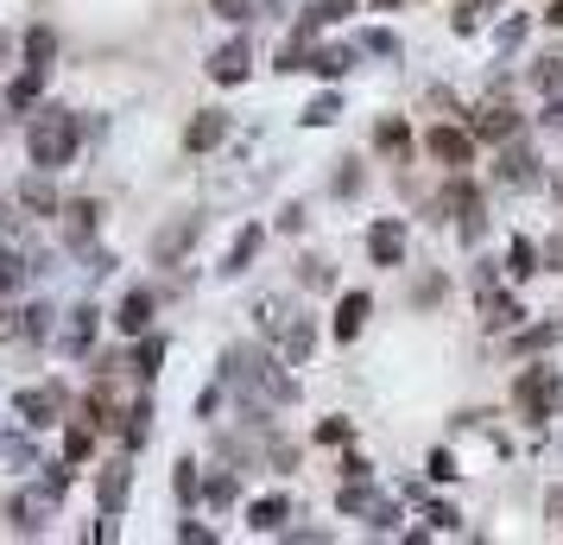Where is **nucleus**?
<instances>
[{
  "instance_id": "22",
  "label": "nucleus",
  "mask_w": 563,
  "mask_h": 545,
  "mask_svg": "<svg viewBox=\"0 0 563 545\" xmlns=\"http://www.w3.org/2000/svg\"><path fill=\"white\" fill-rule=\"evenodd\" d=\"M38 89H45V64H26L20 77L7 83V108H32L38 102Z\"/></svg>"
},
{
  "instance_id": "47",
  "label": "nucleus",
  "mask_w": 563,
  "mask_h": 545,
  "mask_svg": "<svg viewBox=\"0 0 563 545\" xmlns=\"http://www.w3.org/2000/svg\"><path fill=\"white\" fill-rule=\"evenodd\" d=\"M7 52H13V39H7V32H0V57H7Z\"/></svg>"
},
{
  "instance_id": "13",
  "label": "nucleus",
  "mask_w": 563,
  "mask_h": 545,
  "mask_svg": "<svg viewBox=\"0 0 563 545\" xmlns=\"http://www.w3.org/2000/svg\"><path fill=\"white\" fill-rule=\"evenodd\" d=\"M52 501H57L52 489H45V494H13V501H7L13 533H38V526H45V514H52Z\"/></svg>"
},
{
  "instance_id": "24",
  "label": "nucleus",
  "mask_w": 563,
  "mask_h": 545,
  "mask_svg": "<svg viewBox=\"0 0 563 545\" xmlns=\"http://www.w3.org/2000/svg\"><path fill=\"white\" fill-rule=\"evenodd\" d=\"M121 438H128V450H140V444L153 438V400H133L128 425H121Z\"/></svg>"
},
{
  "instance_id": "6",
  "label": "nucleus",
  "mask_w": 563,
  "mask_h": 545,
  "mask_svg": "<svg viewBox=\"0 0 563 545\" xmlns=\"http://www.w3.org/2000/svg\"><path fill=\"white\" fill-rule=\"evenodd\" d=\"M500 178L512 184V190H526V184H538V153L526 133H512L507 146H500Z\"/></svg>"
},
{
  "instance_id": "49",
  "label": "nucleus",
  "mask_w": 563,
  "mask_h": 545,
  "mask_svg": "<svg viewBox=\"0 0 563 545\" xmlns=\"http://www.w3.org/2000/svg\"><path fill=\"white\" fill-rule=\"evenodd\" d=\"M374 7H399V0H374Z\"/></svg>"
},
{
  "instance_id": "32",
  "label": "nucleus",
  "mask_w": 563,
  "mask_h": 545,
  "mask_svg": "<svg viewBox=\"0 0 563 545\" xmlns=\"http://www.w3.org/2000/svg\"><path fill=\"white\" fill-rule=\"evenodd\" d=\"M0 286H26V260L13 248H0Z\"/></svg>"
},
{
  "instance_id": "33",
  "label": "nucleus",
  "mask_w": 563,
  "mask_h": 545,
  "mask_svg": "<svg viewBox=\"0 0 563 545\" xmlns=\"http://www.w3.org/2000/svg\"><path fill=\"white\" fill-rule=\"evenodd\" d=\"M203 494H209V508H229V501H234V476H229V469H222V476H209Z\"/></svg>"
},
{
  "instance_id": "26",
  "label": "nucleus",
  "mask_w": 563,
  "mask_h": 545,
  "mask_svg": "<svg viewBox=\"0 0 563 545\" xmlns=\"http://www.w3.org/2000/svg\"><path fill=\"white\" fill-rule=\"evenodd\" d=\"M158 362H165V337H146L140 349H133V374H140V381H153Z\"/></svg>"
},
{
  "instance_id": "28",
  "label": "nucleus",
  "mask_w": 563,
  "mask_h": 545,
  "mask_svg": "<svg viewBox=\"0 0 563 545\" xmlns=\"http://www.w3.org/2000/svg\"><path fill=\"white\" fill-rule=\"evenodd\" d=\"M89 450H96V425L82 418V425H70V432H64V457H70V464H82Z\"/></svg>"
},
{
  "instance_id": "36",
  "label": "nucleus",
  "mask_w": 563,
  "mask_h": 545,
  "mask_svg": "<svg viewBox=\"0 0 563 545\" xmlns=\"http://www.w3.org/2000/svg\"><path fill=\"white\" fill-rule=\"evenodd\" d=\"M52 45H57V39H52L45 26H32V32H26V57H32V64H45V57H52Z\"/></svg>"
},
{
  "instance_id": "17",
  "label": "nucleus",
  "mask_w": 563,
  "mask_h": 545,
  "mask_svg": "<svg viewBox=\"0 0 563 545\" xmlns=\"http://www.w3.org/2000/svg\"><path fill=\"white\" fill-rule=\"evenodd\" d=\"M355 52H361V45H310L305 70H317V77H342V70L355 64Z\"/></svg>"
},
{
  "instance_id": "19",
  "label": "nucleus",
  "mask_w": 563,
  "mask_h": 545,
  "mask_svg": "<svg viewBox=\"0 0 563 545\" xmlns=\"http://www.w3.org/2000/svg\"><path fill=\"white\" fill-rule=\"evenodd\" d=\"M128 489H133V469H128V464H108L102 482H96V494H102L108 514H121V508H128Z\"/></svg>"
},
{
  "instance_id": "15",
  "label": "nucleus",
  "mask_w": 563,
  "mask_h": 545,
  "mask_svg": "<svg viewBox=\"0 0 563 545\" xmlns=\"http://www.w3.org/2000/svg\"><path fill=\"white\" fill-rule=\"evenodd\" d=\"M367 312H374V298H367V292H349V298L335 305V342H355L361 324H367Z\"/></svg>"
},
{
  "instance_id": "34",
  "label": "nucleus",
  "mask_w": 563,
  "mask_h": 545,
  "mask_svg": "<svg viewBox=\"0 0 563 545\" xmlns=\"http://www.w3.org/2000/svg\"><path fill=\"white\" fill-rule=\"evenodd\" d=\"M538 89H544V96L563 89V57H544V64H538Z\"/></svg>"
},
{
  "instance_id": "5",
  "label": "nucleus",
  "mask_w": 563,
  "mask_h": 545,
  "mask_svg": "<svg viewBox=\"0 0 563 545\" xmlns=\"http://www.w3.org/2000/svg\"><path fill=\"white\" fill-rule=\"evenodd\" d=\"M367 260H374V266H399V260H406V222H399V216H380V222L367 229Z\"/></svg>"
},
{
  "instance_id": "48",
  "label": "nucleus",
  "mask_w": 563,
  "mask_h": 545,
  "mask_svg": "<svg viewBox=\"0 0 563 545\" xmlns=\"http://www.w3.org/2000/svg\"><path fill=\"white\" fill-rule=\"evenodd\" d=\"M266 7H273V13H279V7H285V0H266Z\"/></svg>"
},
{
  "instance_id": "42",
  "label": "nucleus",
  "mask_w": 563,
  "mask_h": 545,
  "mask_svg": "<svg viewBox=\"0 0 563 545\" xmlns=\"http://www.w3.org/2000/svg\"><path fill=\"white\" fill-rule=\"evenodd\" d=\"M431 476H437V482H450V476H456V464H450V450H437V457H431Z\"/></svg>"
},
{
  "instance_id": "21",
  "label": "nucleus",
  "mask_w": 563,
  "mask_h": 545,
  "mask_svg": "<svg viewBox=\"0 0 563 545\" xmlns=\"http://www.w3.org/2000/svg\"><path fill=\"white\" fill-rule=\"evenodd\" d=\"M374 153H386V159H406L411 153V128L399 121V115H386L380 128H374Z\"/></svg>"
},
{
  "instance_id": "12",
  "label": "nucleus",
  "mask_w": 563,
  "mask_h": 545,
  "mask_svg": "<svg viewBox=\"0 0 563 545\" xmlns=\"http://www.w3.org/2000/svg\"><path fill=\"white\" fill-rule=\"evenodd\" d=\"M96 222H102V204H89V197H77V204H64V241H70V248H89V235H96Z\"/></svg>"
},
{
  "instance_id": "39",
  "label": "nucleus",
  "mask_w": 563,
  "mask_h": 545,
  "mask_svg": "<svg viewBox=\"0 0 563 545\" xmlns=\"http://www.w3.org/2000/svg\"><path fill=\"white\" fill-rule=\"evenodd\" d=\"M355 45H361V52H380V57H393V52H399V45H393V32H361Z\"/></svg>"
},
{
  "instance_id": "35",
  "label": "nucleus",
  "mask_w": 563,
  "mask_h": 545,
  "mask_svg": "<svg viewBox=\"0 0 563 545\" xmlns=\"http://www.w3.org/2000/svg\"><path fill=\"white\" fill-rule=\"evenodd\" d=\"M26 337H32V342L52 337V305H32V312H26Z\"/></svg>"
},
{
  "instance_id": "4",
  "label": "nucleus",
  "mask_w": 563,
  "mask_h": 545,
  "mask_svg": "<svg viewBox=\"0 0 563 545\" xmlns=\"http://www.w3.org/2000/svg\"><path fill=\"white\" fill-rule=\"evenodd\" d=\"M197 235H203V216H178V222H165V229L153 235V260L158 266H178L184 248H190Z\"/></svg>"
},
{
  "instance_id": "7",
  "label": "nucleus",
  "mask_w": 563,
  "mask_h": 545,
  "mask_svg": "<svg viewBox=\"0 0 563 545\" xmlns=\"http://www.w3.org/2000/svg\"><path fill=\"white\" fill-rule=\"evenodd\" d=\"M512 393H519V406H526V413L544 425V418H551V400H558V374H544V368H526Z\"/></svg>"
},
{
  "instance_id": "2",
  "label": "nucleus",
  "mask_w": 563,
  "mask_h": 545,
  "mask_svg": "<svg viewBox=\"0 0 563 545\" xmlns=\"http://www.w3.org/2000/svg\"><path fill=\"white\" fill-rule=\"evenodd\" d=\"M222 381H234V388H247V393H266L273 406H285V400L298 393V381H291L273 356H260V349H229V356H222Z\"/></svg>"
},
{
  "instance_id": "8",
  "label": "nucleus",
  "mask_w": 563,
  "mask_h": 545,
  "mask_svg": "<svg viewBox=\"0 0 563 545\" xmlns=\"http://www.w3.org/2000/svg\"><path fill=\"white\" fill-rule=\"evenodd\" d=\"M247 70H254V45H247V39H229L222 52L209 57V77L222 83V89H234V83H247Z\"/></svg>"
},
{
  "instance_id": "45",
  "label": "nucleus",
  "mask_w": 563,
  "mask_h": 545,
  "mask_svg": "<svg viewBox=\"0 0 563 545\" xmlns=\"http://www.w3.org/2000/svg\"><path fill=\"white\" fill-rule=\"evenodd\" d=\"M544 121H563V96H551V102H544Z\"/></svg>"
},
{
  "instance_id": "30",
  "label": "nucleus",
  "mask_w": 563,
  "mask_h": 545,
  "mask_svg": "<svg viewBox=\"0 0 563 545\" xmlns=\"http://www.w3.org/2000/svg\"><path fill=\"white\" fill-rule=\"evenodd\" d=\"M507 273H512V280H526V273H532V241H526V235H512V248H507Z\"/></svg>"
},
{
  "instance_id": "31",
  "label": "nucleus",
  "mask_w": 563,
  "mask_h": 545,
  "mask_svg": "<svg viewBox=\"0 0 563 545\" xmlns=\"http://www.w3.org/2000/svg\"><path fill=\"white\" fill-rule=\"evenodd\" d=\"M335 115H342V102H335V96H317V102L305 108V128H330Z\"/></svg>"
},
{
  "instance_id": "20",
  "label": "nucleus",
  "mask_w": 563,
  "mask_h": 545,
  "mask_svg": "<svg viewBox=\"0 0 563 545\" xmlns=\"http://www.w3.org/2000/svg\"><path fill=\"white\" fill-rule=\"evenodd\" d=\"M279 349H285V362H291V368H305L310 349H317V330H310L305 317H291V324H285V337H279Z\"/></svg>"
},
{
  "instance_id": "23",
  "label": "nucleus",
  "mask_w": 563,
  "mask_h": 545,
  "mask_svg": "<svg viewBox=\"0 0 563 545\" xmlns=\"http://www.w3.org/2000/svg\"><path fill=\"white\" fill-rule=\"evenodd\" d=\"M285 514H291V501H285V494H266V501H254V508H247V526H260V533H279Z\"/></svg>"
},
{
  "instance_id": "44",
  "label": "nucleus",
  "mask_w": 563,
  "mask_h": 545,
  "mask_svg": "<svg viewBox=\"0 0 563 545\" xmlns=\"http://www.w3.org/2000/svg\"><path fill=\"white\" fill-rule=\"evenodd\" d=\"M437 292H443V280H437V273H431V280H418V305H437Z\"/></svg>"
},
{
  "instance_id": "25",
  "label": "nucleus",
  "mask_w": 563,
  "mask_h": 545,
  "mask_svg": "<svg viewBox=\"0 0 563 545\" xmlns=\"http://www.w3.org/2000/svg\"><path fill=\"white\" fill-rule=\"evenodd\" d=\"M20 204H26L32 216H52V209H57V190H52L45 178H26V184H20Z\"/></svg>"
},
{
  "instance_id": "29",
  "label": "nucleus",
  "mask_w": 563,
  "mask_h": 545,
  "mask_svg": "<svg viewBox=\"0 0 563 545\" xmlns=\"http://www.w3.org/2000/svg\"><path fill=\"white\" fill-rule=\"evenodd\" d=\"M487 7H494V0H456V13H450V26L456 32H475L487 20Z\"/></svg>"
},
{
  "instance_id": "9",
  "label": "nucleus",
  "mask_w": 563,
  "mask_h": 545,
  "mask_svg": "<svg viewBox=\"0 0 563 545\" xmlns=\"http://www.w3.org/2000/svg\"><path fill=\"white\" fill-rule=\"evenodd\" d=\"M222 140H229V115H222V108H203V115L184 128V146H190V153H216Z\"/></svg>"
},
{
  "instance_id": "3",
  "label": "nucleus",
  "mask_w": 563,
  "mask_h": 545,
  "mask_svg": "<svg viewBox=\"0 0 563 545\" xmlns=\"http://www.w3.org/2000/svg\"><path fill=\"white\" fill-rule=\"evenodd\" d=\"M424 146H431L437 165L468 172V159H475V128H450V121H443V128H431V140H424Z\"/></svg>"
},
{
  "instance_id": "10",
  "label": "nucleus",
  "mask_w": 563,
  "mask_h": 545,
  "mask_svg": "<svg viewBox=\"0 0 563 545\" xmlns=\"http://www.w3.org/2000/svg\"><path fill=\"white\" fill-rule=\"evenodd\" d=\"M57 413H64V388H26L20 393V418H26L32 432H45Z\"/></svg>"
},
{
  "instance_id": "27",
  "label": "nucleus",
  "mask_w": 563,
  "mask_h": 545,
  "mask_svg": "<svg viewBox=\"0 0 563 545\" xmlns=\"http://www.w3.org/2000/svg\"><path fill=\"white\" fill-rule=\"evenodd\" d=\"M254 254H260V229H241L234 235V248H229V260H222V273H241Z\"/></svg>"
},
{
  "instance_id": "18",
  "label": "nucleus",
  "mask_w": 563,
  "mask_h": 545,
  "mask_svg": "<svg viewBox=\"0 0 563 545\" xmlns=\"http://www.w3.org/2000/svg\"><path fill=\"white\" fill-rule=\"evenodd\" d=\"M114 324H121L128 337H140V330L153 324V292H146V286H133L128 298H121V312H114Z\"/></svg>"
},
{
  "instance_id": "11",
  "label": "nucleus",
  "mask_w": 563,
  "mask_h": 545,
  "mask_svg": "<svg viewBox=\"0 0 563 545\" xmlns=\"http://www.w3.org/2000/svg\"><path fill=\"white\" fill-rule=\"evenodd\" d=\"M512 133H519V115H512V108H500V102L475 108V140H494V146H507Z\"/></svg>"
},
{
  "instance_id": "41",
  "label": "nucleus",
  "mask_w": 563,
  "mask_h": 545,
  "mask_svg": "<svg viewBox=\"0 0 563 545\" xmlns=\"http://www.w3.org/2000/svg\"><path fill=\"white\" fill-rule=\"evenodd\" d=\"M178 539H184V545H209L216 533H209V526H190V520H184V526H178Z\"/></svg>"
},
{
  "instance_id": "37",
  "label": "nucleus",
  "mask_w": 563,
  "mask_h": 545,
  "mask_svg": "<svg viewBox=\"0 0 563 545\" xmlns=\"http://www.w3.org/2000/svg\"><path fill=\"white\" fill-rule=\"evenodd\" d=\"M172 489H178V501H197V464H190V457L178 464V476H172Z\"/></svg>"
},
{
  "instance_id": "16",
  "label": "nucleus",
  "mask_w": 563,
  "mask_h": 545,
  "mask_svg": "<svg viewBox=\"0 0 563 545\" xmlns=\"http://www.w3.org/2000/svg\"><path fill=\"white\" fill-rule=\"evenodd\" d=\"M96 305H77L70 312V324H64V356H89V342H96Z\"/></svg>"
},
{
  "instance_id": "40",
  "label": "nucleus",
  "mask_w": 563,
  "mask_h": 545,
  "mask_svg": "<svg viewBox=\"0 0 563 545\" xmlns=\"http://www.w3.org/2000/svg\"><path fill=\"white\" fill-rule=\"evenodd\" d=\"M216 13H222V20H247V13H254V0H216Z\"/></svg>"
},
{
  "instance_id": "43",
  "label": "nucleus",
  "mask_w": 563,
  "mask_h": 545,
  "mask_svg": "<svg viewBox=\"0 0 563 545\" xmlns=\"http://www.w3.org/2000/svg\"><path fill=\"white\" fill-rule=\"evenodd\" d=\"M456 520H462V514H456V508H443V501H437V508H431V526H443V533H450Z\"/></svg>"
},
{
  "instance_id": "14",
  "label": "nucleus",
  "mask_w": 563,
  "mask_h": 545,
  "mask_svg": "<svg viewBox=\"0 0 563 545\" xmlns=\"http://www.w3.org/2000/svg\"><path fill=\"white\" fill-rule=\"evenodd\" d=\"M482 317H487V330H512L519 324V305L512 298H500V286H494V273H482Z\"/></svg>"
},
{
  "instance_id": "46",
  "label": "nucleus",
  "mask_w": 563,
  "mask_h": 545,
  "mask_svg": "<svg viewBox=\"0 0 563 545\" xmlns=\"http://www.w3.org/2000/svg\"><path fill=\"white\" fill-rule=\"evenodd\" d=\"M544 20H551V26H563V0H551V13H544Z\"/></svg>"
},
{
  "instance_id": "38",
  "label": "nucleus",
  "mask_w": 563,
  "mask_h": 545,
  "mask_svg": "<svg viewBox=\"0 0 563 545\" xmlns=\"http://www.w3.org/2000/svg\"><path fill=\"white\" fill-rule=\"evenodd\" d=\"M558 337H563V324H538V330L519 337V349H544V342H558Z\"/></svg>"
},
{
  "instance_id": "1",
  "label": "nucleus",
  "mask_w": 563,
  "mask_h": 545,
  "mask_svg": "<svg viewBox=\"0 0 563 545\" xmlns=\"http://www.w3.org/2000/svg\"><path fill=\"white\" fill-rule=\"evenodd\" d=\"M82 140V121L70 115V108H38L32 115V165L38 172H57V165H70V153H77Z\"/></svg>"
}]
</instances>
